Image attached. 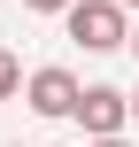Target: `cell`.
Instances as JSON below:
<instances>
[{
    "label": "cell",
    "mask_w": 139,
    "mask_h": 147,
    "mask_svg": "<svg viewBox=\"0 0 139 147\" xmlns=\"http://www.w3.org/2000/svg\"><path fill=\"white\" fill-rule=\"evenodd\" d=\"M124 124H132V93H124V85H85L77 132H85V140H124Z\"/></svg>",
    "instance_id": "obj_3"
},
{
    "label": "cell",
    "mask_w": 139,
    "mask_h": 147,
    "mask_svg": "<svg viewBox=\"0 0 139 147\" xmlns=\"http://www.w3.org/2000/svg\"><path fill=\"white\" fill-rule=\"evenodd\" d=\"M132 54H139V23H132Z\"/></svg>",
    "instance_id": "obj_7"
},
{
    "label": "cell",
    "mask_w": 139,
    "mask_h": 147,
    "mask_svg": "<svg viewBox=\"0 0 139 147\" xmlns=\"http://www.w3.org/2000/svg\"><path fill=\"white\" fill-rule=\"evenodd\" d=\"M62 31H70L85 54H116V47H132V8H124V0H77V8L62 16Z\"/></svg>",
    "instance_id": "obj_1"
},
{
    "label": "cell",
    "mask_w": 139,
    "mask_h": 147,
    "mask_svg": "<svg viewBox=\"0 0 139 147\" xmlns=\"http://www.w3.org/2000/svg\"><path fill=\"white\" fill-rule=\"evenodd\" d=\"M132 124H139V93H132Z\"/></svg>",
    "instance_id": "obj_8"
},
{
    "label": "cell",
    "mask_w": 139,
    "mask_h": 147,
    "mask_svg": "<svg viewBox=\"0 0 139 147\" xmlns=\"http://www.w3.org/2000/svg\"><path fill=\"white\" fill-rule=\"evenodd\" d=\"M23 78H31V70H23V62L0 47V101H15V93H23Z\"/></svg>",
    "instance_id": "obj_4"
},
{
    "label": "cell",
    "mask_w": 139,
    "mask_h": 147,
    "mask_svg": "<svg viewBox=\"0 0 139 147\" xmlns=\"http://www.w3.org/2000/svg\"><path fill=\"white\" fill-rule=\"evenodd\" d=\"M23 8H31V16H70L77 0H23Z\"/></svg>",
    "instance_id": "obj_5"
},
{
    "label": "cell",
    "mask_w": 139,
    "mask_h": 147,
    "mask_svg": "<svg viewBox=\"0 0 139 147\" xmlns=\"http://www.w3.org/2000/svg\"><path fill=\"white\" fill-rule=\"evenodd\" d=\"M85 147H132V140H85Z\"/></svg>",
    "instance_id": "obj_6"
},
{
    "label": "cell",
    "mask_w": 139,
    "mask_h": 147,
    "mask_svg": "<svg viewBox=\"0 0 139 147\" xmlns=\"http://www.w3.org/2000/svg\"><path fill=\"white\" fill-rule=\"evenodd\" d=\"M77 101H85V85H77L62 62H46V70L23 78V109H31V116H77Z\"/></svg>",
    "instance_id": "obj_2"
},
{
    "label": "cell",
    "mask_w": 139,
    "mask_h": 147,
    "mask_svg": "<svg viewBox=\"0 0 139 147\" xmlns=\"http://www.w3.org/2000/svg\"><path fill=\"white\" fill-rule=\"evenodd\" d=\"M124 8H132V16H139V0H124Z\"/></svg>",
    "instance_id": "obj_9"
}]
</instances>
